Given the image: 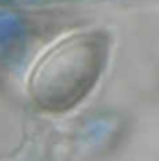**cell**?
Masks as SVG:
<instances>
[{
	"label": "cell",
	"mask_w": 159,
	"mask_h": 161,
	"mask_svg": "<svg viewBox=\"0 0 159 161\" xmlns=\"http://www.w3.org/2000/svg\"><path fill=\"white\" fill-rule=\"evenodd\" d=\"M107 58V39L100 32L70 33L39 59L30 91L47 109L63 111L76 106L98 81Z\"/></svg>",
	"instance_id": "1"
}]
</instances>
